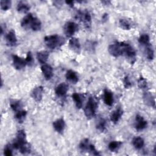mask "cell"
Here are the masks:
<instances>
[{"label":"cell","mask_w":156,"mask_h":156,"mask_svg":"<svg viewBox=\"0 0 156 156\" xmlns=\"http://www.w3.org/2000/svg\"><path fill=\"white\" fill-rule=\"evenodd\" d=\"M44 41L46 46L51 49L60 48L65 42L63 38L56 34L46 36L44 38Z\"/></svg>","instance_id":"cell-1"},{"label":"cell","mask_w":156,"mask_h":156,"mask_svg":"<svg viewBox=\"0 0 156 156\" xmlns=\"http://www.w3.org/2000/svg\"><path fill=\"white\" fill-rule=\"evenodd\" d=\"M97 108H98L97 100L94 98L90 96L84 108V113L86 117L88 119H90L94 117L95 115Z\"/></svg>","instance_id":"cell-2"},{"label":"cell","mask_w":156,"mask_h":156,"mask_svg":"<svg viewBox=\"0 0 156 156\" xmlns=\"http://www.w3.org/2000/svg\"><path fill=\"white\" fill-rule=\"evenodd\" d=\"M122 46V53L127 58H128L131 63H134L136 58V51L135 49L129 43L125 42H121Z\"/></svg>","instance_id":"cell-3"},{"label":"cell","mask_w":156,"mask_h":156,"mask_svg":"<svg viewBox=\"0 0 156 156\" xmlns=\"http://www.w3.org/2000/svg\"><path fill=\"white\" fill-rule=\"evenodd\" d=\"M76 18L81 21L86 28L89 29L91 24V16L90 12L87 10L83 11H79L76 14Z\"/></svg>","instance_id":"cell-4"},{"label":"cell","mask_w":156,"mask_h":156,"mask_svg":"<svg viewBox=\"0 0 156 156\" xmlns=\"http://www.w3.org/2000/svg\"><path fill=\"white\" fill-rule=\"evenodd\" d=\"M26 143L27 142L26 140V135L24 130H20L17 132L16 138L12 144L14 149H19L21 146H22Z\"/></svg>","instance_id":"cell-5"},{"label":"cell","mask_w":156,"mask_h":156,"mask_svg":"<svg viewBox=\"0 0 156 156\" xmlns=\"http://www.w3.org/2000/svg\"><path fill=\"white\" fill-rule=\"evenodd\" d=\"M77 24L73 21L67 22L66 23H65L63 27L64 33L68 37L73 36V34H74V33L77 30Z\"/></svg>","instance_id":"cell-6"},{"label":"cell","mask_w":156,"mask_h":156,"mask_svg":"<svg viewBox=\"0 0 156 156\" xmlns=\"http://www.w3.org/2000/svg\"><path fill=\"white\" fill-rule=\"evenodd\" d=\"M108 52L113 57H118L122 55V46L121 42H116L113 44H110L108 48Z\"/></svg>","instance_id":"cell-7"},{"label":"cell","mask_w":156,"mask_h":156,"mask_svg":"<svg viewBox=\"0 0 156 156\" xmlns=\"http://www.w3.org/2000/svg\"><path fill=\"white\" fill-rule=\"evenodd\" d=\"M12 59H13V65L16 69H18V70L24 68L27 65L25 59H23V58L16 55H13Z\"/></svg>","instance_id":"cell-8"},{"label":"cell","mask_w":156,"mask_h":156,"mask_svg":"<svg viewBox=\"0 0 156 156\" xmlns=\"http://www.w3.org/2000/svg\"><path fill=\"white\" fill-rule=\"evenodd\" d=\"M147 124V121L144 119L142 116L140 115H136L135 121V127L137 130L140 131L144 129L146 127Z\"/></svg>","instance_id":"cell-9"},{"label":"cell","mask_w":156,"mask_h":156,"mask_svg":"<svg viewBox=\"0 0 156 156\" xmlns=\"http://www.w3.org/2000/svg\"><path fill=\"white\" fill-rule=\"evenodd\" d=\"M69 48L77 54H79L81 50V46L78 38L76 37H72L69 40L68 43Z\"/></svg>","instance_id":"cell-10"},{"label":"cell","mask_w":156,"mask_h":156,"mask_svg":"<svg viewBox=\"0 0 156 156\" xmlns=\"http://www.w3.org/2000/svg\"><path fill=\"white\" fill-rule=\"evenodd\" d=\"M5 41L9 46H15L17 44V38L13 30H10L6 34Z\"/></svg>","instance_id":"cell-11"},{"label":"cell","mask_w":156,"mask_h":156,"mask_svg":"<svg viewBox=\"0 0 156 156\" xmlns=\"http://www.w3.org/2000/svg\"><path fill=\"white\" fill-rule=\"evenodd\" d=\"M41 72L46 80H50L53 76V69L51 65L44 64L41 67Z\"/></svg>","instance_id":"cell-12"},{"label":"cell","mask_w":156,"mask_h":156,"mask_svg":"<svg viewBox=\"0 0 156 156\" xmlns=\"http://www.w3.org/2000/svg\"><path fill=\"white\" fill-rule=\"evenodd\" d=\"M68 90V85L64 82H62L58 85L55 90V94L60 97L64 96Z\"/></svg>","instance_id":"cell-13"},{"label":"cell","mask_w":156,"mask_h":156,"mask_svg":"<svg viewBox=\"0 0 156 156\" xmlns=\"http://www.w3.org/2000/svg\"><path fill=\"white\" fill-rule=\"evenodd\" d=\"M43 93V87L42 86H38L35 87L32 91V96L35 101L40 102L42 99Z\"/></svg>","instance_id":"cell-14"},{"label":"cell","mask_w":156,"mask_h":156,"mask_svg":"<svg viewBox=\"0 0 156 156\" xmlns=\"http://www.w3.org/2000/svg\"><path fill=\"white\" fill-rule=\"evenodd\" d=\"M52 126L54 129L58 133H62L65 129V122L63 118H59L53 122Z\"/></svg>","instance_id":"cell-15"},{"label":"cell","mask_w":156,"mask_h":156,"mask_svg":"<svg viewBox=\"0 0 156 156\" xmlns=\"http://www.w3.org/2000/svg\"><path fill=\"white\" fill-rule=\"evenodd\" d=\"M123 114V110L121 108L119 107L114 110L110 115V120L115 124L117 123L121 118Z\"/></svg>","instance_id":"cell-16"},{"label":"cell","mask_w":156,"mask_h":156,"mask_svg":"<svg viewBox=\"0 0 156 156\" xmlns=\"http://www.w3.org/2000/svg\"><path fill=\"white\" fill-rule=\"evenodd\" d=\"M143 100L146 105L155 107V99L151 92L146 91L144 93Z\"/></svg>","instance_id":"cell-17"},{"label":"cell","mask_w":156,"mask_h":156,"mask_svg":"<svg viewBox=\"0 0 156 156\" xmlns=\"http://www.w3.org/2000/svg\"><path fill=\"white\" fill-rule=\"evenodd\" d=\"M104 103L108 105L111 106L113 103V96L112 93L107 89H105L104 91Z\"/></svg>","instance_id":"cell-18"},{"label":"cell","mask_w":156,"mask_h":156,"mask_svg":"<svg viewBox=\"0 0 156 156\" xmlns=\"http://www.w3.org/2000/svg\"><path fill=\"white\" fill-rule=\"evenodd\" d=\"M48 57L49 52L46 51H41L37 53V58L38 61L43 65L46 63L48 59Z\"/></svg>","instance_id":"cell-19"},{"label":"cell","mask_w":156,"mask_h":156,"mask_svg":"<svg viewBox=\"0 0 156 156\" xmlns=\"http://www.w3.org/2000/svg\"><path fill=\"white\" fill-rule=\"evenodd\" d=\"M66 78L68 80L72 82L73 83H76L79 80L77 73L71 69L67 71L66 73Z\"/></svg>","instance_id":"cell-20"},{"label":"cell","mask_w":156,"mask_h":156,"mask_svg":"<svg viewBox=\"0 0 156 156\" xmlns=\"http://www.w3.org/2000/svg\"><path fill=\"white\" fill-rule=\"evenodd\" d=\"M10 106L12 110L15 112L22 110V103L20 100L11 99L10 101Z\"/></svg>","instance_id":"cell-21"},{"label":"cell","mask_w":156,"mask_h":156,"mask_svg":"<svg viewBox=\"0 0 156 156\" xmlns=\"http://www.w3.org/2000/svg\"><path fill=\"white\" fill-rule=\"evenodd\" d=\"M29 27L34 31L40 30L41 28V23L38 18L34 16L30 24Z\"/></svg>","instance_id":"cell-22"},{"label":"cell","mask_w":156,"mask_h":156,"mask_svg":"<svg viewBox=\"0 0 156 156\" xmlns=\"http://www.w3.org/2000/svg\"><path fill=\"white\" fill-rule=\"evenodd\" d=\"M132 144L135 149H140L143 147L144 144V141L141 137L136 136L132 140Z\"/></svg>","instance_id":"cell-23"},{"label":"cell","mask_w":156,"mask_h":156,"mask_svg":"<svg viewBox=\"0 0 156 156\" xmlns=\"http://www.w3.org/2000/svg\"><path fill=\"white\" fill-rule=\"evenodd\" d=\"M17 10L21 13H26L30 9V6L29 4L23 1H20L17 4Z\"/></svg>","instance_id":"cell-24"},{"label":"cell","mask_w":156,"mask_h":156,"mask_svg":"<svg viewBox=\"0 0 156 156\" xmlns=\"http://www.w3.org/2000/svg\"><path fill=\"white\" fill-rule=\"evenodd\" d=\"M34 16L32 15V13H29L27 15H26L22 20L21 22V25L23 27L26 28L27 27H29L30 24L32 20V19L34 18Z\"/></svg>","instance_id":"cell-25"},{"label":"cell","mask_w":156,"mask_h":156,"mask_svg":"<svg viewBox=\"0 0 156 156\" xmlns=\"http://www.w3.org/2000/svg\"><path fill=\"white\" fill-rule=\"evenodd\" d=\"M26 115H27V111L24 110H21L16 112L15 117L19 123H22L25 119Z\"/></svg>","instance_id":"cell-26"},{"label":"cell","mask_w":156,"mask_h":156,"mask_svg":"<svg viewBox=\"0 0 156 156\" xmlns=\"http://www.w3.org/2000/svg\"><path fill=\"white\" fill-rule=\"evenodd\" d=\"M121 144H122V143L121 141H112L108 144V148L111 152H115L119 149Z\"/></svg>","instance_id":"cell-27"},{"label":"cell","mask_w":156,"mask_h":156,"mask_svg":"<svg viewBox=\"0 0 156 156\" xmlns=\"http://www.w3.org/2000/svg\"><path fill=\"white\" fill-rule=\"evenodd\" d=\"M72 98L74 100L76 107L78 108H81L82 107V99L80 95L77 93H74L72 94Z\"/></svg>","instance_id":"cell-28"},{"label":"cell","mask_w":156,"mask_h":156,"mask_svg":"<svg viewBox=\"0 0 156 156\" xmlns=\"http://www.w3.org/2000/svg\"><path fill=\"white\" fill-rule=\"evenodd\" d=\"M96 129L100 132H104L106 127V121L103 118H99L96 122Z\"/></svg>","instance_id":"cell-29"},{"label":"cell","mask_w":156,"mask_h":156,"mask_svg":"<svg viewBox=\"0 0 156 156\" xmlns=\"http://www.w3.org/2000/svg\"><path fill=\"white\" fill-rule=\"evenodd\" d=\"M91 143H90L89 140L88 138H85L82 140L80 144H79V149L82 151V152H88L89 149V147Z\"/></svg>","instance_id":"cell-30"},{"label":"cell","mask_w":156,"mask_h":156,"mask_svg":"<svg viewBox=\"0 0 156 156\" xmlns=\"http://www.w3.org/2000/svg\"><path fill=\"white\" fill-rule=\"evenodd\" d=\"M145 54L146 57L148 60H152L154 57V50L151 46V45L149 44L145 46Z\"/></svg>","instance_id":"cell-31"},{"label":"cell","mask_w":156,"mask_h":156,"mask_svg":"<svg viewBox=\"0 0 156 156\" xmlns=\"http://www.w3.org/2000/svg\"><path fill=\"white\" fill-rule=\"evenodd\" d=\"M138 42L140 44L143 46H147L150 44L149 43V37L147 34H143L141 35L138 38Z\"/></svg>","instance_id":"cell-32"},{"label":"cell","mask_w":156,"mask_h":156,"mask_svg":"<svg viewBox=\"0 0 156 156\" xmlns=\"http://www.w3.org/2000/svg\"><path fill=\"white\" fill-rule=\"evenodd\" d=\"M119 26L124 30H129L131 28L130 23L126 19H120L119 21Z\"/></svg>","instance_id":"cell-33"},{"label":"cell","mask_w":156,"mask_h":156,"mask_svg":"<svg viewBox=\"0 0 156 156\" xmlns=\"http://www.w3.org/2000/svg\"><path fill=\"white\" fill-rule=\"evenodd\" d=\"M12 2L10 0H1L0 1L1 8L3 10H7L11 7Z\"/></svg>","instance_id":"cell-34"},{"label":"cell","mask_w":156,"mask_h":156,"mask_svg":"<svg viewBox=\"0 0 156 156\" xmlns=\"http://www.w3.org/2000/svg\"><path fill=\"white\" fill-rule=\"evenodd\" d=\"M18 150L21 154H26L29 153L31 151V147L29 143H26V144L21 146Z\"/></svg>","instance_id":"cell-35"},{"label":"cell","mask_w":156,"mask_h":156,"mask_svg":"<svg viewBox=\"0 0 156 156\" xmlns=\"http://www.w3.org/2000/svg\"><path fill=\"white\" fill-rule=\"evenodd\" d=\"M14 149L12 144H8L4 148V154L6 156L12 155V149Z\"/></svg>","instance_id":"cell-36"},{"label":"cell","mask_w":156,"mask_h":156,"mask_svg":"<svg viewBox=\"0 0 156 156\" xmlns=\"http://www.w3.org/2000/svg\"><path fill=\"white\" fill-rule=\"evenodd\" d=\"M138 87L141 89H145L147 87V83L146 80L143 77H140V78L138 80Z\"/></svg>","instance_id":"cell-37"},{"label":"cell","mask_w":156,"mask_h":156,"mask_svg":"<svg viewBox=\"0 0 156 156\" xmlns=\"http://www.w3.org/2000/svg\"><path fill=\"white\" fill-rule=\"evenodd\" d=\"M26 60V63L27 65H30L32 64L33 63V61H34V59H33V57H32V52L30 51H29L27 54V56H26V58H25Z\"/></svg>","instance_id":"cell-38"},{"label":"cell","mask_w":156,"mask_h":156,"mask_svg":"<svg viewBox=\"0 0 156 156\" xmlns=\"http://www.w3.org/2000/svg\"><path fill=\"white\" fill-rule=\"evenodd\" d=\"M123 83H124V86L126 88H129L132 86V83L129 80V78L127 76H126L124 80H123Z\"/></svg>","instance_id":"cell-39"},{"label":"cell","mask_w":156,"mask_h":156,"mask_svg":"<svg viewBox=\"0 0 156 156\" xmlns=\"http://www.w3.org/2000/svg\"><path fill=\"white\" fill-rule=\"evenodd\" d=\"M85 45H86V49H88V50H90V49H93L94 48V47L93 46V44L90 43L89 41H88V43H87V44L86 43Z\"/></svg>","instance_id":"cell-40"},{"label":"cell","mask_w":156,"mask_h":156,"mask_svg":"<svg viewBox=\"0 0 156 156\" xmlns=\"http://www.w3.org/2000/svg\"><path fill=\"white\" fill-rule=\"evenodd\" d=\"M108 15L107 13L103 14L102 16V22L107 21L108 20Z\"/></svg>","instance_id":"cell-41"},{"label":"cell","mask_w":156,"mask_h":156,"mask_svg":"<svg viewBox=\"0 0 156 156\" xmlns=\"http://www.w3.org/2000/svg\"><path fill=\"white\" fill-rule=\"evenodd\" d=\"M65 2L68 4V5H69L70 7H73V5H74V1H65Z\"/></svg>","instance_id":"cell-42"},{"label":"cell","mask_w":156,"mask_h":156,"mask_svg":"<svg viewBox=\"0 0 156 156\" xmlns=\"http://www.w3.org/2000/svg\"><path fill=\"white\" fill-rule=\"evenodd\" d=\"M102 3H103V4H105V5H108V4H110V1H102Z\"/></svg>","instance_id":"cell-43"}]
</instances>
